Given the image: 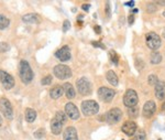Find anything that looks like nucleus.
<instances>
[{"label":"nucleus","mask_w":165,"mask_h":140,"mask_svg":"<svg viewBox=\"0 0 165 140\" xmlns=\"http://www.w3.org/2000/svg\"><path fill=\"white\" fill-rule=\"evenodd\" d=\"M19 74H20V78H21V81H22L24 84L31 83L32 80H33V72H32L31 70V66H30V64L24 60H22L20 62Z\"/></svg>","instance_id":"1"},{"label":"nucleus","mask_w":165,"mask_h":140,"mask_svg":"<svg viewBox=\"0 0 165 140\" xmlns=\"http://www.w3.org/2000/svg\"><path fill=\"white\" fill-rule=\"evenodd\" d=\"M82 112L85 116H94L99 112V105L95 100H85L82 103Z\"/></svg>","instance_id":"2"},{"label":"nucleus","mask_w":165,"mask_h":140,"mask_svg":"<svg viewBox=\"0 0 165 140\" xmlns=\"http://www.w3.org/2000/svg\"><path fill=\"white\" fill-rule=\"evenodd\" d=\"M77 85V91L80 95L87 96L92 94V84L89 82L87 77H80L79 80L76 82Z\"/></svg>","instance_id":"3"},{"label":"nucleus","mask_w":165,"mask_h":140,"mask_svg":"<svg viewBox=\"0 0 165 140\" xmlns=\"http://www.w3.org/2000/svg\"><path fill=\"white\" fill-rule=\"evenodd\" d=\"M138 103H139V97L137 92L133 89H128L123 96V104L128 108H131V107H135Z\"/></svg>","instance_id":"4"},{"label":"nucleus","mask_w":165,"mask_h":140,"mask_svg":"<svg viewBox=\"0 0 165 140\" xmlns=\"http://www.w3.org/2000/svg\"><path fill=\"white\" fill-rule=\"evenodd\" d=\"M54 75L58 78V80H67L72 77V70L70 67L64 65V64H58L54 67Z\"/></svg>","instance_id":"5"},{"label":"nucleus","mask_w":165,"mask_h":140,"mask_svg":"<svg viewBox=\"0 0 165 140\" xmlns=\"http://www.w3.org/2000/svg\"><path fill=\"white\" fill-rule=\"evenodd\" d=\"M145 41H146V45H148L151 50H154V51H156V50L161 46V38L156 34L155 32H149V33H146Z\"/></svg>","instance_id":"6"},{"label":"nucleus","mask_w":165,"mask_h":140,"mask_svg":"<svg viewBox=\"0 0 165 140\" xmlns=\"http://www.w3.org/2000/svg\"><path fill=\"white\" fill-rule=\"evenodd\" d=\"M0 110L7 119H12L13 118L12 105L7 98H0Z\"/></svg>","instance_id":"7"},{"label":"nucleus","mask_w":165,"mask_h":140,"mask_svg":"<svg viewBox=\"0 0 165 140\" xmlns=\"http://www.w3.org/2000/svg\"><path fill=\"white\" fill-rule=\"evenodd\" d=\"M0 82L6 89H11L14 86V78L12 75L2 70H0Z\"/></svg>","instance_id":"8"},{"label":"nucleus","mask_w":165,"mask_h":140,"mask_svg":"<svg viewBox=\"0 0 165 140\" xmlns=\"http://www.w3.org/2000/svg\"><path fill=\"white\" fill-rule=\"evenodd\" d=\"M122 118V112L119 108H111L107 114H106V119L109 124H117Z\"/></svg>","instance_id":"9"},{"label":"nucleus","mask_w":165,"mask_h":140,"mask_svg":"<svg viewBox=\"0 0 165 140\" xmlns=\"http://www.w3.org/2000/svg\"><path fill=\"white\" fill-rule=\"evenodd\" d=\"M114 91L108 87H100L98 89V97L102 102H111L114 97Z\"/></svg>","instance_id":"10"},{"label":"nucleus","mask_w":165,"mask_h":140,"mask_svg":"<svg viewBox=\"0 0 165 140\" xmlns=\"http://www.w3.org/2000/svg\"><path fill=\"white\" fill-rule=\"evenodd\" d=\"M65 113L73 120H77L79 118V110L73 103H67L65 105Z\"/></svg>","instance_id":"11"},{"label":"nucleus","mask_w":165,"mask_h":140,"mask_svg":"<svg viewBox=\"0 0 165 140\" xmlns=\"http://www.w3.org/2000/svg\"><path fill=\"white\" fill-rule=\"evenodd\" d=\"M55 56L58 59L62 62H67V61L70 60V51L68 45H64L58 50V51L55 52Z\"/></svg>","instance_id":"12"},{"label":"nucleus","mask_w":165,"mask_h":140,"mask_svg":"<svg viewBox=\"0 0 165 140\" xmlns=\"http://www.w3.org/2000/svg\"><path fill=\"white\" fill-rule=\"evenodd\" d=\"M121 129H122V131H123L127 136H129V137L133 136L138 130L135 122H134V121H131V120L126 121V122L122 125V128H121Z\"/></svg>","instance_id":"13"},{"label":"nucleus","mask_w":165,"mask_h":140,"mask_svg":"<svg viewBox=\"0 0 165 140\" xmlns=\"http://www.w3.org/2000/svg\"><path fill=\"white\" fill-rule=\"evenodd\" d=\"M156 110V105L153 100L146 102L143 106V116L146 118H151Z\"/></svg>","instance_id":"14"},{"label":"nucleus","mask_w":165,"mask_h":140,"mask_svg":"<svg viewBox=\"0 0 165 140\" xmlns=\"http://www.w3.org/2000/svg\"><path fill=\"white\" fill-rule=\"evenodd\" d=\"M64 140H78L77 130L74 127H67L63 132Z\"/></svg>","instance_id":"15"},{"label":"nucleus","mask_w":165,"mask_h":140,"mask_svg":"<svg viewBox=\"0 0 165 140\" xmlns=\"http://www.w3.org/2000/svg\"><path fill=\"white\" fill-rule=\"evenodd\" d=\"M155 96L160 100L165 98V83L163 81H159V83L155 85Z\"/></svg>","instance_id":"16"},{"label":"nucleus","mask_w":165,"mask_h":140,"mask_svg":"<svg viewBox=\"0 0 165 140\" xmlns=\"http://www.w3.org/2000/svg\"><path fill=\"white\" fill-rule=\"evenodd\" d=\"M50 127H51V131L53 135H60L62 132V128H63V124L60 122V121L53 118L51 120V124H50Z\"/></svg>","instance_id":"17"},{"label":"nucleus","mask_w":165,"mask_h":140,"mask_svg":"<svg viewBox=\"0 0 165 140\" xmlns=\"http://www.w3.org/2000/svg\"><path fill=\"white\" fill-rule=\"evenodd\" d=\"M63 89H64V93H65V95H66V97L68 99H73L74 97H75V94H76V92H75V89H74L73 85L70 83H65L63 85Z\"/></svg>","instance_id":"18"},{"label":"nucleus","mask_w":165,"mask_h":140,"mask_svg":"<svg viewBox=\"0 0 165 140\" xmlns=\"http://www.w3.org/2000/svg\"><path fill=\"white\" fill-rule=\"evenodd\" d=\"M22 20L26 23H39L40 22L39 16L36 13H28V14H24V16L22 17Z\"/></svg>","instance_id":"19"},{"label":"nucleus","mask_w":165,"mask_h":140,"mask_svg":"<svg viewBox=\"0 0 165 140\" xmlns=\"http://www.w3.org/2000/svg\"><path fill=\"white\" fill-rule=\"evenodd\" d=\"M63 92H64V89L62 86H54L53 88L50 91V96H51L53 99H57V98H60L61 96L63 95Z\"/></svg>","instance_id":"20"},{"label":"nucleus","mask_w":165,"mask_h":140,"mask_svg":"<svg viewBox=\"0 0 165 140\" xmlns=\"http://www.w3.org/2000/svg\"><path fill=\"white\" fill-rule=\"evenodd\" d=\"M106 78L109 82V84H111L112 86H117L119 83V80H118L117 74L114 73V71H108L107 74H106Z\"/></svg>","instance_id":"21"},{"label":"nucleus","mask_w":165,"mask_h":140,"mask_svg":"<svg viewBox=\"0 0 165 140\" xmlns=\"http://www.w3.org/2000/svg\"><path fill=\"white\" fill-rule=\"evenodd\" d=\"M36 118V112L32 108H26V120L28 122H33Z\"/></svg>","instance_id":"22"},{"label":"nucleus","mask_w":165,"mask_h":140,"mask_svg":"<svg viewBox=\"0 0 165 140\" xmlns=\"http://www.w3.org/2000/svg\"><path fill=\"white\" fill-rule=\"evenodd\" d=\"M150 62L152 64H160L161 62H162V55L160 54L159 52H152V54H151V56H150Z\"/></svg>","instance_id":"23"},{"label":"nucleus","mask_w":165,"mask_h":140,"mask_svg":"<svg viewBox=\"0 0 165 140\" xmlns=\"http://www.w3.org/2000/svg\"><path fill=\"white\" fill-rule=\"evenodd\" d=\"M10 24V20L5 17L3 14H0V30H5L6 28H8Z\"/></svg>","instance_id":"24"},{"label":"nucleus","mask_w":165,"mask_h":140,"mask_svg":"<svg viewBox=\"0 0 165 140\" xmlns=\"http://www.w3.org/2000/svg\"><path fill=\"white\" fill-rule=\"evenodd\" d=\"M66 113H64V112H57L56 115H55V119H57V120L60 121V122H62V124H65L66 122Z\"/></svg>","instance_id":"25"},{"label":"nucleus","mask_w":165,"mask_h":140,"mask_svg":"<svg viewBox=\"0 0 165 140\" xmlns=\"http://www.w3.org/2000/svg\"><path fill=\"white\" fill-rule=\"evenodd\" d=\"M128 116L131 118H137L139 116V108L137 106L135 107H131V108H128Z\"/></svg>","instance_id":"26"},{"label":"nucleus","mask_w":165,"mask_h":140,"mask_svg":"<svg viewBox=\"0 0 165 140\" xmlns=\"http://www.w3.org/2000/svg\"><path fill=\"white\" fill-rule=\"evenodd\" d=\"M145 138H146L145 131L142 130V129L137 130V132L134 134V139L135 140H145Z\"/></svg>","instance_id":"27"},{"label":"nucleus","mask_w":165,"mask_h":140,"mask_svg":"<svg viewBox=\"0 0 165 140\" xmlns=\"http://www.w3.org/2000/svg\"><path fill=\"white\" fill-rule=\"evenodd\" d=\"M148 83H149V85L151 86H155L156 84L159 83V80H157V76L156 75H150L149 77H148Z\"/></svg>","instance_id":"28"},{"label":"nucleus","mask_w":165,"mask_h":140,"mask_svg":"<svg viewBox=\"0 0 165 140\" xmlns=\"http://www.w3.org/2000/svg\"><path fill=\"white\" fill-rule=\"evenodd\" d=\"M109 56H110L111 62H112L114 65H118V60H119V57H118L117 53H116L114 50H111V51L109 52Z\"/></svg>","instance_id":"29"},{"label":"nucleus","mask_w":165,"mask_h":140,"mask_svg":"<svg viewBox=\"0 0 165 140\" xmlns=\"http://www.w3.org/2000/svg\"><path fill=\"white\" fill-rule=\"evenodd\" d=\"M10 50V45L7 42H0V52H8Z\"/></svg>","instance_id":"30"},{"label":"nucleus","mask_w":165,"mask_h":140,"mask_svg":"<svg viewBox=\"0 0 165 140\" xmlns=\"http://www.w3.org/2000/svg\"><path fill=\"white\" fill-rule=\"evenodd\" d=\"M44 135H45V130L43 128H41V129H39V130H36L34 132V137L36 138V139H42V137H44Z\"/></svg>","instance_id":"31"},{"label":"nucleus","mask_w":165,"mask_h":140,"mask_svg":"<svg viewBox=\"0 0 165 140\" xmlns=\"http://www.w3.org/2000/svg\"><path fill=\"white\" fill-rule=\"evenodd\" d=\"M52 80H53V78H52L51 75H48V76H45L44 78L41 81V84L42 85H50V84L52 83Z\"/></svg>","instance_id":"32"},{"label":"nucleus","mask_w":165,"mask_h":140,"mask_svg":"<svg viewBox=\"0 0 165 140\" xmlns=\"http://www.w3.org/2000/svg\"><path fill=\"white\" fill-rule=\"evenodd\" d=\"M156 6L154 5V3H149L148 5V8H146V10H148V12H154V11H156Z\"/></svg>","instance_id":"33"},{"label":"nucleus","mask_w":165,"mask_h":140,"mask_svg":"<svg viewBox=\"0 0 165 140\" xmlns=\"http://www.w3.org/2000/svg\"><path fill=\"white\" fill-rule=\"evenodd\" d=\"M70 28V22L68 21V20H65L63 23V31L64 32H66L68 31V29Z\"/></svg>","instance_id":"34"},{"label":"nucleus","mask_w":165,"mask_h":140,"mask_svg":"<svg viewBox=\"0 0 165 140\" xmlns=\"http://www.w3.org/2000/svg\"><path fill=\"white\" fill-rule=\"evenodd\" d=\"M92 46H95V48H100V49H106V46L102 43H100V42H98V41H94V42H92Z\"/></svg>","instance_id":"35"},{"label":"nucleus","mask_w":165,"mask_h":140,"mask_svg":"<svg viewBox=\"0 0 165 140\" xmlns=\"http://www.w3.org/2000/svg\"><path fill=\"white\" fill-rule=\"evenodd\" d=\"M128 22H129V24H133V22H134V16L133 14H130L129 16V18H128Z\"/></svg>","instance_id":"36"},{"label":"nucleus","mask_w":165,"mask_h":140,"mask_svg":"<svg viewBox=\"0 0 165 140\" xmlns=\"http://www.w3.org/2000/svg\"><path fill=\"white\" fill-rule=\"evenodd\" d=\"M95 31L97 32V33H98V34H100V33H101V29H100V27L99 26H95Z\"/></svg>","instance_id":"37"},{"label":"nucleus","mask_w":165,"mask_h":140,"mask_svg":"<svg viewBox=\"0 0 165 140\" xmlns=\"http://www.w3.org/2000/svg\"><path fill=\"white\" fill-rule=\"evenodd\" d=\"M89 8H90V5H82V10H85V11H88Z\"/></svg>","instance_id":"38"},{"label":"nucleus","mask_w":165,"mask_h":140,"mask_svg":"<svg viewBox=\"0 0 165 140\" xmlns=\"http://www.w3.org/2000/svg\"><path fill=\"white\" fill-rule=\"evenodd\" d=\"M106 10H107V16H110V7H109V2H107V7H106Z\"/></svg>","instance_id":"39"},{"label":"nucleus","mask_w":165,"mask_h":140,"mask_svg":"<svg viewBox=\"0 0 165 140\" xmlns=\"http://www.w3.org/2000/svg\"><path fill=\"white\" fill-rule=\"evenodd\" d=\"M126 5H127V6H130L131 8H132V7H134V1L132 0V1H130V2H126Z\"/></svg>","instance_id":"40"},{"label":"nucleus","mask_w":165,"mask_h":140,"mask_svg":"<svg viewBox=\"0 0 165 140\" xmlns=\"http://www.w3.org/2000/svg\"><path fill=\"white\" fill-rule=\"evenodd\" d=\"M156 3H159V5H162V6H165V1H156Z\"/></svg>","instance_id":"41"},{"label":"nucleus","mask_w":165,"mask_h":140,"mask_svg":"<svg viewBox=\"0 0 165 140\" xmlns=\"http://www.w3.org/2000/svg\"><path fill=\"white\" fill-rule=\"evenodd\" d=\"M2 125V118H1V116H0V126Z\"/></svg>","instance_id":"42"},{"label":"nucleus","mask_w":165,"mask_h":140,"mask_svg":"<svg viewBox=\"0 0 165 140\" xmlns=\"http://www.w3.org/2000/svg\"><path fill=\"white\" fill-rule=\"evenodd\" d=\"M162 109H165V103L163 104V106H162Z\"/></svg>","instance_id":"43"},{"label":"nucleus","mask_w":165,"mask_h":140,"mask_svg":"<svg viewBox=\"0 0 165 140\" xmlns=\"http://www.w3.org/2000/svg\"><path fill=\"white\" fill-rule=\"evenodd\" d=\"M163 37H164V39H165V29H164V31H163Z\"/></svg>","instance_id":"44"},{"label":"nucleus","mask_w":165,"mask_h":140,"mask_svg":"<svg viewBox=\"0 0 165 140\" xmlns=\"http://www.w3.org/2000/svg\"><path fill=\"white\" fill-rule=\"evenodd\" d=\"M163 16H164V17H165V11H164V12H163Z\"/></svg>","instance_id":"45"},{"label":"nucleus","mask_w":165,"mask_h":140,"mask_svg":"<svg viewBox=\"0 0 165 140\" xmlns=\"http://www.w3.org/2000/svg\"><path fill=\"white\" fill-rule=\"evenodd\" d=\"M159 140H161V139H159Z\"/></svg>","instance_id":"46"}]
</instances>
